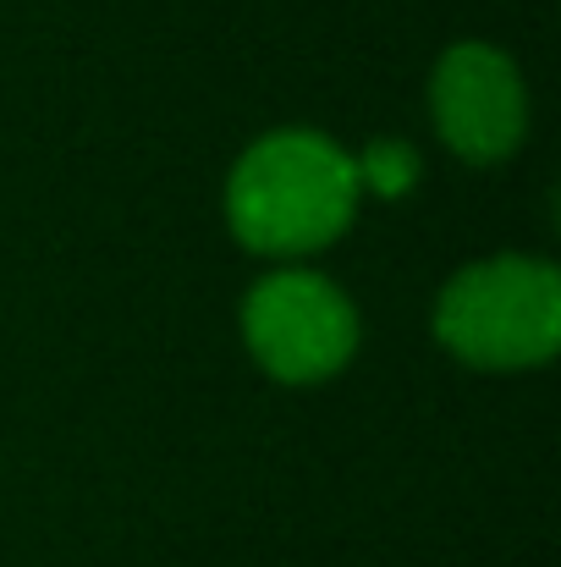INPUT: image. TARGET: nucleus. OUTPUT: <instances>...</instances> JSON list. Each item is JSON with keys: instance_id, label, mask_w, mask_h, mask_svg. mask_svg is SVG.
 Here are the masks:
<instances>
[{"instance_id": "1", "label": "nucleus", "mask_w": 561, "mask_h": 567, "mask_svg": "<svg viewBox=\"0 0 561 567\" xmlns=\"http://www.w3.org/2000/svg\"><path fill=\"white\" fill-rule=\"evenodd\" d=\"M353 155L314 127H276L242 150L226 177V220L242 248L298 259L336 243L359 215Z\"/></svg>"}, {"instance_id": "2", "label": "nucleus", "mask_w": 561, "mask_h": 567, "mask_svg": "<svg viewBox=\"0 0 561 567\" xmlns=\"http://www.w3.org/2000/svg\"><path fill=\"white\" fill-rule=\"evenodd\" d=\"M435 337L474 370H540L561 348L557 265L534 254L463 265L435 298Z\"/></svg>"}, {"instance_id": "3", "label": "nucleus", "mask_w": 561, "mask_h": 567, "mask_svg": "<svg viewBox=\"0 0 561 567\" xmlns=\"http://www.w3.org/2000/svg\"><path fill=\"white\" fill-rule=\"evenodd\" d=\"M242 342L264 375L287 385L342 375L359 353V309L320 270H270L242 298Z\"/></svg>"}, {"instance_id": "4", "label": "nucleus", "mask_w": 561, "mask_h": 567, "mask_svg": "<svg viewBox=\"0 0 561 567\" xmlns=\"http://www.w3.org/2000/svg\"><path fill=\"white\" fill-rule=\"evenodd\" d=\"M429 116L440 144L457 161L496 166L529 133V83L501 44L463 39L435 61L429 78Z\"/></svg>"}, {"instance_id": "5", "label": "nucleus", "mask_w": 561, "mask_h": 567, "mask_svg": "<svg viewBox=\"0 0 561 567\" xmlns=\"http://www.w3.org/2000/svg\"><path fill=\"white\" fill-rule=\"evenodd\" d=\"M353 166H359V188L380 193V198H407L424 172V161L407 138H370L364 155H353Z\"/></svg>"}]
</instances>
